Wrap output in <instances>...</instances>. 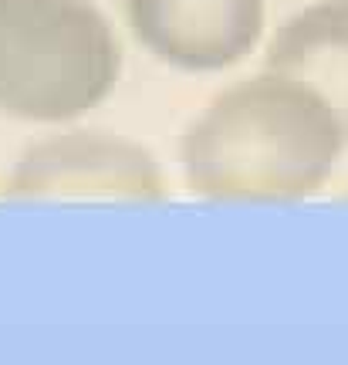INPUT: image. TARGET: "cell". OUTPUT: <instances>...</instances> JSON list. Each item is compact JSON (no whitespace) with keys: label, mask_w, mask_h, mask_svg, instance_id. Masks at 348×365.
<instances>
[{"label":"cell","mask_w":348,"mask_h":365,"mask_svg":"<svg viewBox=\"0 0 348 365\" xmlns=\"http://www.w3.org/2000/svg\"><path fill=\"white\" fill-rule=\"evenodd\" d=\"M348 149L335 112L284 71L223 88L180 143L183 180L217 203H291L318 193Z\"/></svg>","instance_id":"6da1fadb"},{"label":"cell","mask_w":348,"mask_h":365,"mask_svg":"<svg viewBox=\"0 0 348 365\" xmlns=\"http://www.w3.org/2000/svg\"><path fill=\"white\" fill-rule=\"evenodd\" d=\"M132 38L155 61L213 75L247 61L267 34L264 0H126Z\"/></svg>","instance_id":"277c9868"},{"label":"cell","mask_w":348,"mask_h":365,"mask_svg":"<svg viewBox=\"0 0 348 365\" xmlns=\"http://www.w3.org/2000/svg\"><path fill=\"white\" fill-rule=\"evenodd\" d=\"M264 68L304 81L348 139V0H318L291 14L267 41Z\"/></svg>","instance_id":"5b68a950"},{"label":"cell","mask_w":348,"mask_h":365,"mask_svg":"<svg viewBox=\"0 0 348 365\" xmlns=\"http://www.w3.org/2000/svg\"><path fill=\"white\" fill-rule=\"evenodd\" d=\"M116 27L91 0H0V112L61 125L112 95Z\"/></svg>","instance_id":"7a4b0ae2"},{"label":"cell","mask_w":348,"mask_h":365,"mask_svg":"<svg viewBox=\"0 0 348 365\" xmlns=\"http://www.w3.org/2000/svg\"><path fill=\"white\" fill-rule=\"evenodd\" d=\"M7 200H166V173L142 143L105 129H68L34 139L4 176Z\"/></svg>","instance_id":"3957f363"}]
</instances>
